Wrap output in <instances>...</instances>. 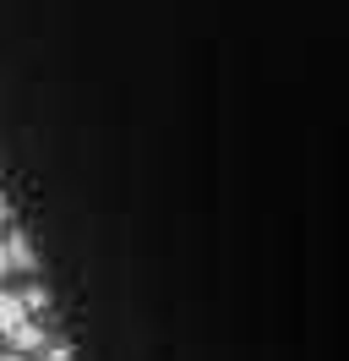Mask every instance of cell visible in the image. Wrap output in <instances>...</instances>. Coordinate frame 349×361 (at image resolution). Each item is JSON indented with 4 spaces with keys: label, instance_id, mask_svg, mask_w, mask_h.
Returning <instances> with one entry per match:
<instances>
[{
    "label": "cell",
    "instance_id": "cell-1",
    "mask_svg": "<svg viewBox=\"0 0 349 361\" xmlns=\"http://www.w3.org/2000/svg\"><path fill=\"white\" fill-rule=\"evenodd\" d=\"M6 257H11V269H39V252H33V241H27V235H22V230H11V235H6Z\"/></svg>",
    "mask_w": 349,
    "mask_h": 361
},
{
    "label": "cell",
    "instance_id": "cell-2",
    "mask_svg": "<svg viewBox=\"0 0 349 361\" xmlns=\"http://www.w3.org/2000/svg\"><path fill=\"white\" fill-rule=\"evenodd\" d=\"M17 323H27V301L11 290H0V334H11Z\"/></svg>",
    "mask_w": 349,
    "mask_h": 361
},
{
    "label": "cell",
    "instance_id": "cell-3",
    "mask_svg": "<svg viewBox=\"0 0 349 361\" xmlns=\"http://www.w3.org/2000/svg\"><path fill=\"white\" fill-rule=\"evenodd\" d=\"M6 339H11V350H17V356H27V350H44V329H39V323H17Z\"/></svg>",
    "mask_w": 349,
    "mask_h": 361
},
{
    "label": "cell",
    "instance_id": "cell-4",
    "mask_svg": "<svg viewBox=\"0 0 349 361\" xmlns=\"http://www.w3.org/2000/svg\"><path fill=\"white\" fill-rule=\"evenodd\" d=\"M44 361H71V350H65V345H49V350H44Z\"/></svg>",
    "mask_w": 349,
    "mask_h": 361
},
{
    "label": "cell",
    "instance_id": "cell-5",
    "mask_svg": "<svg viewBox=\"0 0 349 361\" xmlns=\"http://www.w3.org/2000/svg\"><path fill=\"white\" fill-rule=\"evenodd\" d=\"M0 274H11V257H6V247H0Z\"/></svg>",
    "mask_w": 349,
    "mask_h": 361
},
{
    "label": "cell",
    "instance_id": "cell-6",
    "mask_svg": "<svg viewBox=\"0 0 349 361\" xmlns=\"http://www.w3.org/2000/svg\"><path fill=\"white\" fill-rule=\"evenodd\" d=\"M0 361H27V356H17V350H11V356H0Z\"/></svg>",
    "mask_w": 349,
    "mask_h": 361
}]
</instances>
